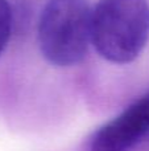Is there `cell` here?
<instances>
[{
  "label": "cell",
  "mask_w": 149,
  "mask_h": 151,
  "mask_svg": "<svg viewBox=\"0 0 149 151\" xmlns=\"http://www.w3.org/2000/svg\"><path fill=\"white\" fill-rule=\"evenodd\" d=\"M149 134V93L95 133L91 151H129Z\"/></svg>",
  "instance_id": "3957f363"
},
{
  "label": "cell",
  "mask_w": 149,
  "mask_h": 151,
  "mask_svg": "<svg viewBox=\"0 0 149 151\" xmlns=\"http://www.w3.org/2000/svg\"><path fill=\"white\" fill-rule=\"evenodd\" d=\"M12 8L8 0H0V56L4 52L12 32Z\"/></svg>",
  "instance_id": "277c9868"
},
{
  "label": "cell",
  "mask_w": 149,
  "mask_h": 151,
  "mask_svg": "<svg viewBox=\"0 0 149 151\" xmlns=\"http://www.w3.org/2000/svg\"><path fill=\"white\" fill-rule=\"evenodd\" d=\"M92 9L87 0H49L38 20L42 56L55 66L82 61L91 42Z\"/></svg>",
  "instance_id": "7a4b0ae2"
},
{
  "label": "cell",
  "mask_w": 149,
  "mask_h": 151,
  "mask_svg": "<svg viewBox=\"0 0 149 151\" xmlns=\"http://www.w3.org/2000/svg\"><path fill=\"white\" fill-rule=\"evenodd\" d=\"M149 40L147 0H99L92 9L91 42L114 64L133 61Z\"/></svg>",
  "instance_id": "6da1fadb"
}]
</instances>
